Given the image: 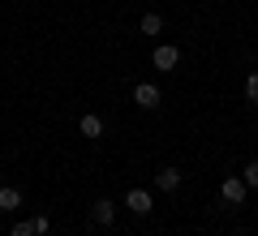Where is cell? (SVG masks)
<instances>
[{
	"instance_id": "2",
	"label": "cell",
	"mask_w": 258,
	"mask_h": 236,
	"mask_svg": "<svg viewBox=\"0 0 258 236\" xmlns=\"http://www.w3.org/2000/svg\"><path fill=\"white\" fill-rule=\"evenodd\" d=\"M134 103H138L142 112H155L159 108V86L155 82H138L134 86Z\"/></svg>"
},
{
	"instance_id": "8",
	"label": "cell",
	"mask_w": 258,
	"mask_h": 236,
	"mask_svg": "<svg viewBox=\"0 0 258 236\" xmlns=\"http://www.w3.org/2000/svg\"><path fill=\"white\" fill-rule=\"evenodd\" d=\"M78 129H82L86 137H103V120L95 116V112H91V116H82V120H78Z\"/></svg>"
},
{
	"instance_id": "11",
	"label": "cell",
	"mask_w": 258,
	"mask_h": 236,
	"mask_svg": "<svg viewBox=\"0 0 258 236\" xmlns=\"http://www.w3.org/2000/svg\"><path fill=\"white\" fill-rule=\"evenodd\" d=\"M245 99L258 103V73H249V77H245Z\"/></svg>"
},
{
	"instance_id": "4",
	"label": "cell",
	"mask_w": 258,
	"mask_h": 236,
	"mask_svg": "<svg viewBox=\"0 0 258 236\" xmlns=\"http://www.w3.org/2000/svg\"><path fill=\"white\" fill-rule=\"evenodd\" d=\"M125 206L134 210V215H151V210H155V202H151L147 189H129V193H125Z\"/></svg>"
},
{
	"instance_id": "9",
	"label": "cell",
	"mask_w": 258,
	"mask_h": 236,
	"mask_svg": "<svg viewBox=\"0 0 258 236\" xmlns=\"http://www.w3.org/2000/svg\"><path fill=\"white\" fill-rule=\"evenodd\" d=\"M159 30H164V18L159 13H147L142 18V35H159Z\"/></svg>"
},
{
	"instance_id": "1",
	"label": "cell",
	"mask_w": 258,
	"mask_h": 236,
	"mask_svg": "<svg viewBox=\"0 0 258 236\" xmlns=\"http://www.w3.org/2000/svg\"><path fill=\"white\" fill-rule=\"evenodd\" d=\"M245 193H249V185L241 181V176H228V181L220 185V198L228 202V206H241V202H245Z\"/></svg>"
},
{
	"instance_id": "10",
	"label": "cell",
	"mask_w": 258,
	"mask_h": 236,
	"mask_svg": "<svg viewBox=\"0 0 258 236\" xmlns=\"http://www.w3.org/2000/svg\"><path fill=\"white\" fill-rule=\"evenodd\" d=\"M241 181H245L249 189H258V159H254V164H245V172H241Z\"/></svg>"
},
{
	"instance_id": "3",
	"label": "cell",
	"mask_w": 258,
	"mask_h": 236,
	"mask_svg": "<svg viewBox=\"0 0 258 236\" xmlns=\"http://www.w3.org/2000/svg\"><path fill=\"white\" fill-rule=\"evenodd\" d=\"M151 64L168 73V69H176V64H181V52H176L172 43H159V47H155V56H151Z\"/></svg>"
},
{
	"instance_id": "5",
	"label": "cell",
	"mask_w": 258,
	"mask_h": 236,
	"mask_svg": "<svg viewBox=\"0 0 258 236\" xmlns=\"http://www.w3.org/2000/svg\"><path fill=\"white\" fill-rule=\"evenodd\" d=\"M155 189L159 193H176L181 189V172H176V168H159L155 172Z\"/></svg>"
},
{
	"instance_id": "12",
	"label": "cell",
	"mask_w": 258,
	"mask_h": 236,
	"mask_svg": "<svg viewBox=\"0 0 258 236\" xmlns=\"http://www.w3.org/2000/svg\"><path fill=\"white\" fill-rule=\"evenodd\" d=\"M30 223H35V236H47V232H52V219H47V215H39V219H30Z\"/></svg>"
},
{
	"instance_id": "13",
	"label": "cell",
	"mask_w": 258,
	"mask_h": 236,
	"mask_svg": "<svg viewBox=\"0 0 258 236\" xmlns=\"http://www.w3.org/2000/svg\"><path fill=\"white\" fill-rule=\"evenodd\" d=\"M13 236H35V223H13Z\"/></svg>"
},
{
	"instance_id": "7",
	"label": "cell",
	"mask_w": 258,
	"mask_h": 236,
	"mask_svg": "<svg viewBox=\"0 0 258 236\" xmlns=\"http://www.w3.org/2000/svg\"><path fill=\"white\" fill-rule=\"evenodd\" d=\"M18 206H22V189H13V185H5V189H0V210H5V215H13Z\"/></svg>"
},
{
	"instance_id": "6",
	"label": "cell",
	"mask_w": 258,
	"mask_h": 236,
	"mask_svg": "<svg viewBox=\"0 0 258 236\" xmlns=\"http://www.w3.org/2000/svg\"><path fill=\"white\" fill-rule=\"evenodd\" d=\"M91 219H95V223H99V227H108L112 219H116V202L99 198V202H95V210H91Z\"/></svg>"
}]
</instances>
